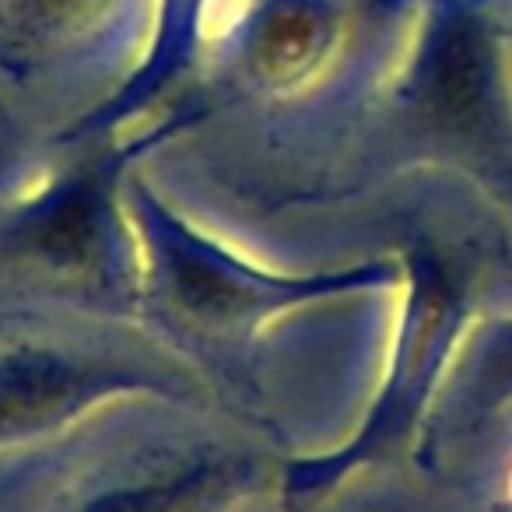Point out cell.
I'll return each instance as SVG.
<instances>
[{"instance_id": "obj_1", "label": "cell", "mask_w": 512, "mask_h": 512, "mask_svg": "<svg viewBox=\"0 0 512 512\" xmlns=\"http://www.w3.org/2000/svg\"><path fill=\"white\" fill-rule=\"evenodd\" d=\"M102 390V379L60 358H18L0 365V439L57 425Z\"/></svg>"}, {"instance_id": "obj_2", "label": "cell", "mask_w": 512, "mask_h": 512, "mask_svg": "<svg viewBox=\"0 0 512 512\" xmlns=\"http://www.w3.org/2000/svg\"><path fill=\"white\" fill-rule=\"evenodd\" d=\"M225 484H228L225 470H207V474H193V477H183V481L158 484V488L123 491V495L102 498V502L88 512H200L221 495Z\"/></svg>"}, {"instance_id": "obj_3", "label": "cell", "mask_w": 512, "mask_h": 512, "mask_svg": "<svg viewBox=\"0 0 512 512\" xmlns=\"http://www.w3.org/2000/svg\"><path fill=\"white\" fill-rule=\"evenodd\" d=\"M95 239V204L85 193H67L36 225V242L46 256L78 260Z\"/></svg>"}, {"instance_id": "obj_4", "label": "cell", "mask_w": 512, "mask_h": 512, "mask_svg": "<svg viewBox=\"0 0 512 512\" xmlns=\"http://www.w3.org/2000/svg\"><path fill=\"white\" fill-rule=\"evenodd\" d=\"M439 102L453 120H474L484 102V60L470 39H456L439 71Z\"/></svg>"}]
</instances>
